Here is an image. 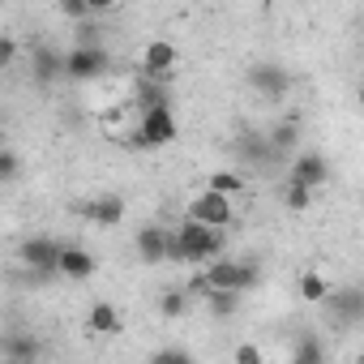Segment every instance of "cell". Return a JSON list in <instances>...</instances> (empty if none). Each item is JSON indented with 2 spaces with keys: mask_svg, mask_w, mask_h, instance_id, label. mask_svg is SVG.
Segmentation results:
<instances>
[{
  "mask_svg": "<svg viewBox=\"0 0 364 364\" xmlns=\"http://www.w3.org/2000/svg\"><path fill=\"white\" fill-rule=\"evenodd\" d=\"M223 253V236L219 228L210 223H198V219H185L176 232H171V262H193V266H206L210 257Z\"/></svg>",
  "mask_w": 364,
  "mask_h": 364,
  "instance_id": "1",
  "label": "cell"
},
{
  "mask_svg": "<svg viewBox=\"0 0 364 364\" xmlns=\"http://www.w3.org/2000/svg\"><path fill=\"white\" fill-rule=\"evenodd\" d=\"M257 279H262V270L253 262H219V257H210L206 270L193 279V291H215V287H223V291H249V287H257Z\"/></svg>",
  "mask_w": 364,
  "mask_h": 364,
  "instance_id": "2",
  "label": "cell"
},
{
  "mask_svg": "<svg viewBox=\"0 0 364 364\" xmlns=\"http://www.w3.org/2000/svg\"><path fill=\"white\" fill-rule=\"evenodd\" d=\"M171 141H176V112H171V103L141 107V116H137V133H133V146L154 150V146H171Z\"/></svg>",
  "mask_w": 364,
  "mask_h": 364,
  "instance_id": "3",
  "label": "cell"
},
{
  "mask_svg": "<svg viewBox=\"0 0 364 364\" xmlns=\"http://www.w3.org/2000/svg\"><path fill=\"white\" fill-rule=\"evenodd\" d=\"M232 193H219V189H202L193 202H189V219H198V223H210V228H228L232 223Z\"/></svg>",
  "mask_w": 364,
  "mask_h": 364,
  "instance_id": "4",
  "label": "cell"
},
{
  "mask_svg": "<svg viewBox=\"0 0 364 364\" xmlns=\"http://www.w3.org/2000/svg\"><path fill=\"white\" fill-rule=\"evenodd\" d=\"M103 73H107V52L99 43H82L65 56V77H73V82H95Z\"/></svg>",
  "mask_w": 364,
  "mask_h": 364,
  "instance_id": "5",
  "label": "cell"
},
{
  "mask_svg": "<svg viewBox=\"0 0 364 364\" xmlns=\"http://www.w3.org/2000/svg\"><path fill=\"white\" fill-rule=\"evenodd\" d=\"M249 86H253L262 99L279 103V99L291 90V77H287V69H279L274 60H262V65H253V69H249Z\"/></svg>",
  "mask_w": 364,
  "mask_h": 364,
  "instance_id": "6",
  "label": "cell"
},
{
  "mask_svg": "<svg viewBox=\"0 0 364 364\" xmlns=\"http://www.w3.org/2000/svg\"><path fill=\"white\" fill-rule=\"evenodd\" d=\"M60 253H65V245L52 240V236H31V240L22 245V262H26L31 270H39V274L60 270Z\"/></svg>",
  "mask_w": 364,
  "mask_h": 364,
  "instance_id": "7",
  "label": "cell"
},
{
  "mask_svg": "<svg viewBox=\"0 0 364 364\" xmlns=\"http://www.w3.org/2000/svg\"><path fill=\"white\" fill-rule=\"evenodd\" d=\"M137 257H141L146 266L167 262V257H171V232H167V228H159V223L137 228Z\"/></svg>",
  "mask_w": 364,
  "mask_h": 364,
  "instance_id": "8",
  "label": "cell"
},
{
  "mask_svg": "<svg viewBox=\"0 0 364 364\" xmlns=\"http://www.w3.org/2000/svg\"><path fill=\"white\" fill-rule=\"evenodd\" d=\"M291 180H300V185H309V189H321L326 180H330V163H326V154H317V150L296 154V163H291Z\"/></svg>",
  "mask_w": 364,
  "mask_h": 364,
  "instance_id": "9",
  "label": "cell"
},
{
  "mask_svg": "<svg viewBox=\"0 0 364 364\" xmlns=\"http://www.w3.org/2000/svg\"><path fill=\"white\" fill-rule=\"evenodd\" d=\"M176 48L167 43V39H154V43H146V52H141V69L150 73V77H163V82H171V73H176Z\"/></svg>",
  "mask_w": 364,
  "mask_h": 364,
  "instance_id": "10",
  "label": "cell"
},
{
  "mask_svg": "<svg viewBox=\"0 0 364 364\" xmlns=\"http://www.w3.org/2000/svg\"><path fill=\"white\" fill-rule=\"evenodd\" d=\"M95 270H99V262H95L90 249H82V245H65V253H60V270H56V274H65V279H95Z\"/></svg>",
  "mask_w": 364,
  "mask_h": 364,
  "instance_id": "11",
  "label": "cell"
},
{
  "mask_svg": "<svg viewBox=\"0 0 364 364\" xmlns=\"http://www.w3.org/2000/svg\"><path fill=\"white\" fill-rule=\"evenodd\" d=\"M86 215H90L95 228H120V223H124V202H120L116 193H103L99 202L86 206Z\"/></svg>",
  "mask_w": 364,
  "mask_h": 364,
  "instance_id": "12",
  "label": "cell"
},
{
  "mask_svg": "<svg viewBox=\"0 0 364 364\" xmlns=\"http://www.w3.org/2000/svg\"><path fill=\"white\" fill-rule=\"evenodd\" d=\"M240 296H245V291H223V287H215V291H206V309H210L215 317H236V313H240Z\"/></svg>",
  "mask_w": 364,
  "mask_h": 364,
  "instance_id": "13",
  "label": "cell"
},
{
  "mask_svg": "<svg viewBox=\"0 0 364 364\" xmlns=\"http://www.w3.org/2000/svg\"><path fill=\"white\" fill-rule=\"evenodd\" d=\"M86 326H90L95 334H120V313H116L112 304H103V300H99V304L90 309V317H86Z\"/></svg>",
  "mask_w": 364,
  "mask_h": 364,
  "instance_id": "14",
  "label": "cell"
},
{
  "mask_svg": "<svg viewBox=\"0 0 364 364\" xmlns=\"http://www.w3.org/2000/svg\"><path fill=\"white\" fill-rule=\"evenodd\" d=\"M270 146H274V154L296 150V146H300V124H296V120H279V124L270 129Z\"/></svg>",
  "mask_w": 364,
  "mask_h": 364,
  "instance_id": "15",
  "label": "cell"
},
{
  "mask_svg": "<svg viewBox=\"0 0 364 364\" xmlns=\"http://www.w3.org/2000/svg\"><path fill=\"white\" fill-rule=\"evenodd\" d=\"M300 296H304L309 304H321V300H330V283H326L317 270H304V274H300Z\"/></svg>",
  "mask_w": 364,
  "mask_h": 364,
  "instance_id": "16",
  "label": "cell"
},
{
  "mask_svg": "<svg viewBox=\"0 0 364 364\" xmlns=\"http://www.w3.org/2000/svg\"><path fill=\"white\" fill-rule=\"evenodd\" d=\"M330 296H334V317L351 321V317L364 313V296H360V291H330Z\"/></svg>",
  "mask_w": 364,
  "mask_h": 364,
  "instance_id": "17",
  "label": "cell"
},
{
  "mask_svg": "<svg viewBox=\"0 0 364 364\" xmlns=\"http://www.w3.org/2000/svg\"><path fill=\"white\" fill-rule=\"evenodd\" d=\"M313 193L317 189H309V185H300V180H287V189H283V202H287V210H309V202H313Z\"/></svg>",
  "mask_w": 364,
  "mask_h": 364,
  "instance_id": "18",
  "label": "cell"
},
{
  "mask_svg": "<svg viewBox=\"0 0 364 364\" xmlns=\"http://www.w3.org/2000/svg\"><path fill=\"white\" fill-rule=\"evenodd\" d=\"M206 185L219 189V193H245V176H240V171H215Z\"/></svg>",
  "mask_w": 364,
  "mask_h": 364,
  "instance_id": "19",
  "label": "cell"
},
{
  "mask_svg": "<svg viewBox=\"0 0 364 364\" xmlns=\"http://www.w3.org/2000/svg\"><path fill=\"white\" fill-rule=\"evenodd\" d=\"M185 304H189V296H185V291H163V300H159V313L171 321V317H180V313H185Z\"/></svg>",
  "mask_w": 364,
  "mask_h": 364,
  "instance_id": "20",
  "label": "cell"
},
{
  "mask_svg": "<svg viewBox=\"0 0 364 364\" xmlns=\"http://www.w3.org/2000/svg\"><path fill=\"white\" fill-rule=\"evenodd\" d=\"M60 14H69V18L77 22V18H86V14H95V9H90V0H60Z\"/></svg>",
  "mask_w": 364,
  "mask_h": 364,
  "instance_id": "21",
  "label": "cell"
},
{
  "mask_svg": "<svg viewBox=\"0 0 364 364\" xmlns=\"http://www.w3.org/2000/svg\"><path fill=\"white\" fill-rule=\"evenodd\" d=\"M14 176H18V154L5 150V154H0V180H14Z\"/></svg>",
  "mask_w": 364,
  "mask_h": 364,
  "instance_id": "22",
  "label": "cell"
},
{
  "mask_svg": "<svg viewBox=\"0 0 364 364\" xmlns=\"http://www.w3.org/2000/svg\"><path fill=\"white\" fill-rule=\"evenodd\" d=\"M236 360H240V364H262L266 355H262V347H253V343H245V347H236Z\"/></svg>",
  "mask_w": 364,
  "mask_h": 364,
  "instance_id": "23",
  "label": "cell"
},
{
  "mask_svg": "<svg viewBox=\"0 0 364 364\" xmlns=\"http://www.w3.org/2000/svg\"><path fill=\"white\" fill-rule=\"evenodd\" d=\"M14 56H18V39H14V35H5V39H0V60L9 65Z\"/></svg>",
  "mask_w": 364,
  "mask_h": 364,
  "instance_id": "24",
  "label": "cell"
},
{
  "mask_svg": "<svg viewBox=\"0 0 364 364\" xmlns=\"http://www.w3.org/2000/svg\"><path fill=\"white\" fill-rule=\"evenodd\" d=\"M112 5H116V0H90V9H95V14H107Z\"/></svg>",
  "mask_w": 364,
  "mask_h": 364,
  "instance_id": "25",
  "label": "cell"
},
{
  "mask_svg": "<svg viewBox=\"0 0 364 364\" xmlns=\"http://www.w3.org/2000/svg\"><path fill=\"white\" fill-rule=\"evenodd\" d=\"M355 99H360V112H364V86H360V90H355Z\"/></svg>",
  "mask_w": 364,
  "mask_h": 364,
  "instance_id": "26",
  "label": "cell"
}]
</instances>
